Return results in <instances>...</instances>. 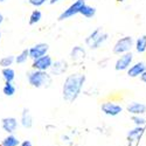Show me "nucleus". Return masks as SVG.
<instances>
[{"label": "nucleus", "instance_id": "nucleus-7", "mask_svg": "<svg viewBox=\"0 0 146 146\" xmlns=\"http://www.w3.org/2000/svg\"><path fill=\"white\" fill-rule=\"evenodd\" d=\"M54 63V61L50 55H44V56H41L39 58H36L33 61L32 63V69H35V70H42V71H48L50 70L52 66Z\"/></svg>", "mask_w": 146, "mask_h": 146}, {"label": "nucleus", "instance_id": "nucleus-30", "mask_svg": "<svg viewBox=\"0 0 146 146\" xmlns=\"http://www.w3.org/2000/svg\"><path fill=\"white\" fill-rule=\"evenodd\" d=\"M3 21H4V17H3V14H1V13H0V25L3 23Z\"/></svg>", "mask_w": 146, "mask_h": 146}, {"label": "nucleus", "instance_id": "nucleus-21", "mask_svg": "<svg viewBox=\"0 0 146 146\" xmlns=\"http://www.w3.org/2000/svg\"><path fill=\"white\" fill-rule=\"evenodd\" d=\"M15 91H17V88L13 84V82H5V86L3 88V92L5 96L12 97V96H14Z\"/></svg>", "mask_w": 146, "mask_h": 146}, {"label": "nucleus", "instance_id": "nucleus-2", "mask_svg": "<svg viewBox=\"0 0 146 146\" xmlns=\"http://www.w3.org/2000/svg\"><path fill=\"white\" fill-rule=\"evenodd\" d=\"M27 81L33 88L40 89V88H49L52 84V76L48 74V71H42V70H35L32 69L31 71L27 72Z\"/></svg>", "mask_w": 146, "mask_h": 146}, {"label": "nucleus", "instance_id": "nucleus-8", "mask_svg": "<svg viewBox=\"0 0 146 146\" xmlns=\"http://www.w3.org/2000/svg\"><path fill=\"white\" fill-rule=\"evenodd\" d=\"M28 49H29V58H32L34 61L41 56L47 55L48 50H49V46H48V43L40 42V43H36L33 47L28 48Z\"/></svg>", "mask_w": 146, "mask_h": 146}, {"label": "nucleus", "instance_id": "nucleus-27", "mask_svg": "<svg viewBox=\"0 0 146 146\" xmlns=\"http://www.w3.org/2000/svg\"><path fill=\"white\" fill-rule=\"evenodd\" d=\"M139 78H140V81H141L143 83H145V84H146V71L144 72V74H143V75H141Z\"/></svg>", "mask_w": 146, "mask_h": 146}, {"label": "nucleus", "instance_id": "nucleus-16", "mask_svg": "<svg viewBox=\"0 0 146 146\" xmlns=\"http://www.w3.org/2000/svg\"><path fill=\"white\" fill-rule=\"evenodd\" d=\"M21 125L26 129H31L33 125V118L27 108H25L21 112Z\"/></svg>", "mask_w": 146, "mask_h": 146}, {"label": "nucleus", "instance_id": "nucleus-33", "mask_svg": "<svg viewBox=\"0 0 146 146\" xmlns=\"http://www.w3.org/2000/svg\"><path fill=\"white\" fill-rule=\"evenodd\" d=\"M118 1H123V0H118Z\"/></svg>", "mask_w": 146, "mask_h": 146}, {"label": "nucleus", "instance_id": "nucleus-15", "mask_svg": "<svg viewBox=\"0 0 146 146\" xmlns=\"http://www.w3.org/2000/svg\"><path fill=\"white\" fill-rule=\"evenodd\" d=\"M144 133V126H136L135 129H132L127 132V140L130 144L135 143L137 140L140 139V137L143 136Z\"/></svg>", "mask_w": 146, "mask_h": 146}, {"label": "nucleus", "instance_id": "nucleus-26", "mask_svg": "<svg viewBox=\"0 0 146 146\" xmlns=\"http://www.w3.org/2000/svg\"><path fill=\"white\" fill-rule=\"evenodd\" d=\"M46 3H49V0H28V4L36 8L43 6Z\"/></svg>", "mask_w": 146, "mask_h": 146}, {"label": "nucleus", "instance_id": "nucleus-4", "mask_svg": "<svg viewBox=\"0 0 146 146\" xmlns=\"http://www.w3.org/2000/svg\"><path fill=\"white\" fill-rule=\"evenodd\" d=\"M132 48H135V40H133L132 36L126 35L116 41V43L112 47V53L115 55H121L125 53H130Z\"/></svg>", "mask_w": 146, "mask_h": 146}, {"label": "nucleus", "instance_id": "nucleus-23", "mask_svg": "<svg viewBox=\"0 0 146 146\" xmlns=\"http://www.w3.org/2000/svg\"><path fill=\"white\" fill-rule=\"evenodd\" d=\"M19 144H20V141L18 140L17 137H14L13 135H9V136H7V137L3 140L1 146H18Z\"/></svg>", "mask_w": 146, "mask_h": 146}, {"label": "nucleus", "instance_id": "nucleus-29", "mask_svg": "<svg viewBox=\"0 0 146 146\" xmlns=\"http://www.w3.org/2000/svg\"><path fill=\"white\" fill-rule=\"evenodd\" d=\"M60 1H62V0H49V4L50 5H55V4L60 3Z\"/></svg>", "mask_w": 146, "mask_h": 146}, {"label": "nucleus", "instance_id": "nucleus-18", "mask_svg": "<svg viewBox=\"0 0 146 146\" xmlns=\"http://www.w3.org/2000/svg\"><path fill=\"white\" fill-rule=\"evenodd\" d=\"M96 13H97V9H96V7H94V6H90V5H88V4H86L83 7H82V9H81V15H83L84 18H87V19H91V18H94L95 15H96Z\"/></svg>", "mask_w": 146, "mask_h": 146}, {"label": "nucleus", "instance_id": "nucleus-31", "mask_svg": "<svg viewBox=\"0 0 146 146\" xmlns=\"http://www.w3.org/2000/svg\"><path fill=\"white\" fill-rule=\"evenodd\" d=\"M6 1V0H0V3H5Z\"/></svg>", "mask_w": 146, "mask_h": 146}, {"label": "nucleus", "instance_id": "nucleus-32", "mask_svg": "<svg viewBox=\"0 0 146 146\" xmlns=\"http://www.w3.org/2000/svg\"><path fill=\"white\" fill-rule=\"evenodd\" d=\"M0 39H1V33H0Z\"/></svg>", "mask_w": 146, "mask_h": 146}, {"label": "nucleus", "instance_id": "nucleus-13", "mask_svg": "<svg viewBox=\"0 0 146 146\" xmlns=\"http://www.w3.org/2000/svg\"><path fill=\"white\" fill-rule=\"evenodd\" d=\"M1 126L7 133H13L18 127V120L14 117H5L1 119Z\"/></svg>", "mask_w": 146, "mask_h": 146}, {"label": "nucleus", "instance_id": "nucleus-25", "mask_svg": "<svg viewBox=\"0 0 146 146\" xmlns=\"http://www.w3.org/2000/svg\"><path fill=\"white\" fill-rule=\"evenodd\" d=\"M132 121L136 126H144L146 124V119L143 116H132Z\"/></svg>", "mask_w": 146, "mask_h": 146}, {"label": "nucleus", "instance_id": "nucleus-5", "mask_svg": "<svg viewBox=\"0 0 146 146\" xmlns=\"http://www.w3.org/2000/svg\"><path fill=\"white\" fill-rule=\"evenodd\" d=\"M86 4H87L86 0H76V1H74L70 6H68V7L62 12V13L58 15V20L62 21V20L70 19V18H72V17L80 14L82 7L86 5Z\"/></svg>", "mask_w": 146, "mask_h": 146}, {"label": "nucleus", "instance_id": "nucleus-9", "mask_svg": "<svg viewBox=\"0 0 146 146\" xmlns=\"http://www.w3.org/2000/svg\"><path fill=\"white\" fill-rule=\"evenodd\" d=\"M101 110L106 116L116 117V116L120 115V112L123 111V108H121V105H119L115 102H104L101 105Z\"/></svg>", "mask_w": 146, "mask_h": 146}, {"label": "nucleus", "instance_id": "nucleus-28", "mask_svg": "<svg viewBox=\"0 0 146 146\" xmlns=\"http://www.w3.org/2000/svg\"><path fill=\"white\" fill-rule=\"evenodd\" d=\"M21 146H32V143L29 140H25L21 143Z\"/></svg>", "mask_w": 146, "mask_h": 146}, {"label": "nucleus", "instance_id": "nucleus-6", "mask_svg": "<svg viewBox=\"0 0 146 146\" xmlns=\"http://www.w3.org/2000/svg\"><path fill=\"white\" fill-rule=\"evenodd\" d=\"M133 53H125L119 55V57L115 62V70L116 71H127V69L133 64Z\"/></svg>", "mask_w": 146, "mask_h": 146}, {"label": "nucleus", "instance_id": "nucleus-10", "mask_svg": "<svg viewBox=\"0 0 146 146\" xmlns=\"http://www.w3.org/2000/svg\"><path fill=\"white\" fill-rule=\"evenodd\" d=\"M146 71V63L144 61H138V62H133V64L127 69V76L131 78L140 77L144 72Z\"/></svg>", "mask_w": 146, "mask_h": 146}, {"label": "nucleus", "instance_id": "nucleus-11", "mask_svg": "<svg viewBox=\"0 0 146 146\" xmlns=\"http://www.w3.org/2000/svg\"><path fill=\"white\" fill-rule=\"evenodd\" d=\"M68 62L66 60H57L53 63L52 68H50V72L52 75H55V76H60L64 74V72L68 70Z\"/></svg>", "mask_w": 146, "mask_h": 146}, {"label": "nucleus", "instance_id": "nucleus-19", "mask_svg": "<svg viewBox=\"0 0 146 146\" xmlns=\"http://www.w3.org/2000/svg\"><path fill=\"white\" fill-rule=\"evenodd\" d=\"M1 75H3V78L5 80V82H13L15 78V71L11 67L9 68H3Z\"/></svg>", "mask_w": 146, "mask_h": 146}, {"label": "nucleus", "instance_id": "nucleus-20", "mask_svg": "<svg viewBox=\"0 0 146 146\" xmlns=\"http://www.w3.org/2000/svg\"><path fill=\"white\" fill-rule=\"evenodd\" d=\"M41 19H42V13H41L39 9H34L32 13H31V15H29L28 23H29L31 26L36 25V23H39L41 21Z\"/></svg>", "mask_w": 146, "mask_h": 146}, {"label": "nucleus", "instance_id": "nucleus-12", "mask_svg": "<svg viewBox=\"0 0 146 146\" xmlns=\"http://www.w3.org/2000/svg\"><path fill=\"white\" fill-rule=\"evenodd\" d=\"M126 110L132 116H143L146 112V105L139 102H132L126 106Z\"/></svg>", "mask_w": 146, "mask_h": 146}, {"label": "nucleus", "instance_id": "nucleus-17", "mask_svg": "<svg viewBox=\"0 0 146 146\" xmlns=\"http://www.w3.org/2000/svg\"><path fill=\"white\" fill-rule=\"evenodd\" d=\"M135 49L138 54L146 53V34L140 35L135 40Z\"/></svg>", "mask_w": 146, "mask_h": 146}, {"label": "nucleus", "instance_id": "nucleus-14", "mask_svg": "<svg viewBox=\"0 0 146 146\" xmlns=\"http://www.w3.org/2000/svg\"><path fill=\"white\" fill-rule=\"evenodd\" d=\"M87 56V50L81 46H75L70 52V58L74 62H81L86 58Z\"/></svg>", "mask_w": 146, "mask_h": 146}, {"label": "nucleus", "instance_id": "nucleus-22", "mask_svg": "<svg viewBox=\"0 0 146 146\" xmlns=\"http://www.w3.org/2000/svg\"><path fill=\"white\" fill-rule=\"evenodd\" d=\"M14 62H15V56L7 55V56H4L1 60H0V67L1 68H9Z\"/></svg>", "mask_w": 146, "mask_h": 146}, {"label": "nucleus", "instance_id": "nucleus-1", "mask_svg": "<svg viewBox=\"0 0 146 146\" xmlns=\"http://www.w3.org/2000/svg\"><path fill=\"white\" fill-rule=\"evenodd\" d=\"M87 77L82 72H74L66 77L62 86V97L68 103L75 102L82 92Z\"/></svg>", "mask_w": 146, "mask_h": 146}, {"label": "nucleus", "instance_id": "nucleus-24", "mask_svg": "<svg viewBox=\"0 0 146 146\" xmlns=\"http://www.w3.org/2000/svg\"><path fill=\"white\" fill-rule=\"evenodd\" d=\"M29 58V49H23L17 57H15V62L18 64H22L27 62V60Z\"/></svg>", "mask_w": 146, "mask_h": 146}, {"label": "nucleus", "instance_id": "nucleus-3", "mask_svg": "<svg viewBox=\"0 0 146 146\" xmlns=\"http://www.w3.org/2000/svg\"><path fill=\"white\" fill-rule=\"evenodd\" d=\"M109 39V34L102 29V27L96 28L92 31L87 38H86V44L90 48L91 50H96L101 48Z\"/></svg>", "mask_w": 146, "mask_h": 146}]
</instances>
